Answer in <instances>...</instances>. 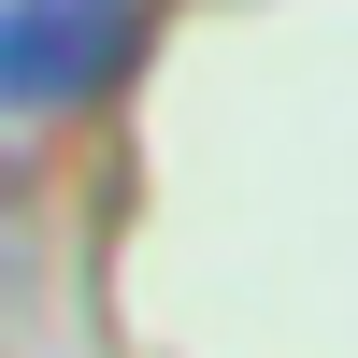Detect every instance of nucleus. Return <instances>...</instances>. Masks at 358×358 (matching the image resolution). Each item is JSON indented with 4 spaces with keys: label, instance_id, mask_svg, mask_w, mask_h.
Masks as SVG:
<instances>
[{
    "label": "nucleus",
    "instance_id": "f257e3e1",
    "mask_svg": "<svg viewBox=\"0 0 358 358\" xmlns=\"http://www.w3.org/2000/svg\"><path fill=\"white\" fill-rule=\"evenodd\" d=\"M158 0H0V115H72L129 72Z\"/></svg>",
    "mask_w": 358,
    "mask_h": 358
}]
</instances>
